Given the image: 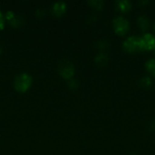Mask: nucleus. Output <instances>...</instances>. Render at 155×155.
Returning <instances> with one entry per match:
<instances>
[{"label": "nucleus", "mask_w": 155, "mask_h": 155, "mask_svg": "<svg viewBox=\"0 0 155 155\" xmlns=\"http://www.w3.org/2000/svg\"><path fill=\"white\" fill-rule=\"evenodd\" d=\"M32 81L30 74L26 73H20L14 79V87L17 92L25 93L30 88Z\"/></svg>", "instance_id": "obj_1"}, {"label": "nucleus", "mask_w": 155, "mask_h": 155, "mask_svg": "<svg viewBox=\"0 0 155 155\" xmlns=\"http://www.w3.org/2000/svg\"><path fill=\"white\" fill-rule=\"evenodd\" d=\"M58 73L64 79H72L74 74V64L68 60H61L58 64Z\"/></svg>", "instance_id": "obj_2"}, {"label": "nucleus", "mask_w": 155, "mask_h": 155, "mask_svg": "<svg viewBox=\"0 0 155 155\" xmlns=\"http://www.w3.org/2000/svg\"><path fill=\"white\" fill-rule=\"evenodd\" d=\"M123 48L124 51L129 53H135L143 50L141 37L138 36H130L123 44Z\"/></svg>", "instance_id": "obj_3"}, {"label": "nucleus", "mask_w": 155, "mask_h": 155, "mask_svg": "<svg viewBox=\"0 0 155 155\" xmlns=\"http://www.w3.org/2000/svg\"><path fill=\"white\" fill-rule=\"evenodd\" d=\"M113 26H114V29L116 34L123 35L127 33L130 24L125 17L117 16L113 20Z\"/></svg>", "instance_id": "obj_4"}, {"label": "nucleus", "mask_w": 155, "mask_h": 155, "mask_svg": "<svg viewBox=\"0 0 155 155\" xmlns=\"http://www.w3.org/2000/svg\"><path fill=\"white\" fill-rule=\"evenodd\" d=\"M141 43L143 50L155 51V36L152 34L146 33L141 36Z\"/></svg>", "instance_id": "obj_5"}, {"label": "nucleus", "mask_w": 155, "mask_h": 155, "mask_svg": "<svg viewBox=\"0 0 155 155\" xmlns=\"http://www.w3.org/2000/svg\"><path fill=\"white\" fill-rule=\"evenodd\" d=\"M52 10H53L54 15L60 16V15H64V13L66 11V4L62 1L55 2L52 6Z\"/></svg>", "instance_id": "obj_6"}, {"label": "nucleus", "mask_w": 155, "mask_h": 155, "mask_svg": "<svg viewBox=\"0 0 155 155\" xmlns=\"http://www.w3.org/2000/svg\"><path fill=\"white\" fill-rule=\"evenodd\" d=\"M115 7L121 12H128L132 8V2L129 0H118L115 2Z\"/></svg>", "instance_id": "obj_7"}, {"label": "nucleus", "mask_w": 155, "mask_h": 155, "mask_svg": "<svg viewBox=\"0 0 155 155\" xmlns=\"http://www.w3.org/2000/svg\"><path fill=\"white\" fill-rule=\"evenodd\" d=\"M149 19L146 15H141L138 18V25L142 30H146L149 27Z\"/></svg>", "instance_id": "obj_8"}, {"label": "nucleus", "mask_w": 155, "mask_h": 155, "mask_svg": "<svg viewBox=\"0 0 155 155\" xmlns=\"http://www.w3.org/2000/svg\"><path fill=\"white\" fill-rule=\"evenodd\" d=\"M107 61H108V56L104 53H100L95 57V63L99 65H105L107 64Z\"/></svg>", "instance_id": "obj_9"}, {"label": "nucleus", "mask_w": 155, "mask_h": 155, "mask_svg": "<svg viewBox=\"0 0 155 155\" xmlns=\"http://www.w3.org/2000/svg\"><path fill=\"white\" fill-rule=\"evenodd\" d=\"M145 68L152 75H155V59L152 58L147 60L145 63Z\"/></svg>", "instance_id": "obj_10"}, {"label": "nucleus", "mask_w": 155, "mask_h": 155, "mask_svg": "<svg viewBox=\"0 0 155 155\" xmlns=\"http://www.w3.org/2000/svg\"><path fill=\"white\" fill-rule=\"evenodd\" d=\"M88 3L94 8H96V9H101L102 6L104 5V1H102V0H91Z\"/></svg>", "instance_id": "obj_11"}, {"label": "nucleus", "mask_w": 155, "mask_h": 155, "mask_svg": "<svg viewBox=\"0 0 155 155\" xmlns=\"http://www.w3.org/2000/svg\"><path fill=\"white\" fill-rule=\"evenodd\" d=\"M151 83H152V80L149 76H144L141 79V84L143 87H149L151 85Z\"/></svg>", "instance_id": "obj_12"}, {"label": "nucleus", "mask_w": 155, "mask_h": 155, "mask_svg": "<svg viewBox=\"0 0 155 155\" xmlns=\"http://www.w3.org/2000/svg\"><path fill=\"white\" fill-rule=\"evenodd\" d=\"M5 26V16L2 14V12L0 11V30L3 29Z\"/></svg>", "instance_id": "obj_13"}, {"label": "nucleus", "mask_w": 155, "mask_h": 155, "mask_svg": "<svg viewBox=\"0 0 155 155\" xmlns=\"http://www.w3.org/2000/svg\"><path fill=\"white\" fill-rule=\"evenodd\" d=\"M15 16V13L12 12V11H8V12L6 13V15H5V17H6L9 21H11Z\"/></svg>", "instance_id": "obj_14"}]
</instances>
